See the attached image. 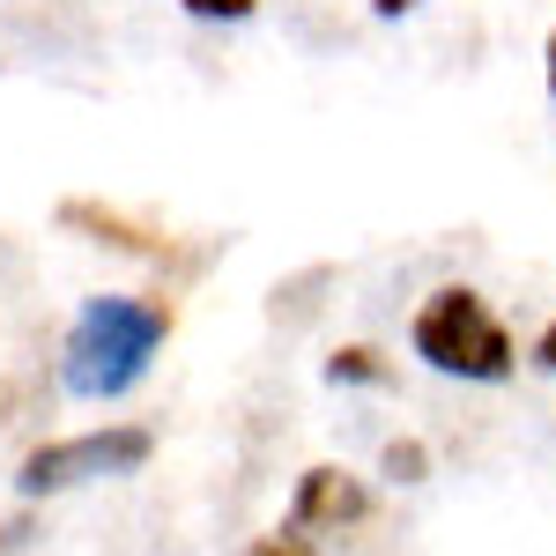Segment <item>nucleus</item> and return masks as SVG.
Returning a JSON list of instances; mask_svg holds the SVG:
<instances>
[{
    "label": "nucleus",
    "instance_id": "obj_3",
    "mask_svg": "<svg viewBox=\"0 0 556 556\" xmlns=\"http://www.w3.org/2000/svg\"><path fill=\"white\" fill-rule=\"evenodd\" d=\"M149 460H156V430L149 424H97V430H75V438H45L15 468V497H67V490H89V482L141 475Z\"/></svg>",
    "mask_w": 556,
    "mask_h": 556
},
{
    "label": "nucleus",
    "instance_id": "obj_6",
    "mask_svg": "<svg viewBox=\"0 0 556 556\" xmlns=\"http://www.w3.org/2000/svg\"><path fill=\"white\" fill-rule=\"evenodd\" d=\"M327 386H393V356L371 342H342V349H327Z\"/></svg>",
    "mask_w": 556,
    "mask_h": 556
},
{
    "label": "nucleus",
    "instance_id": "obj_12",
    "mask_svg": "<svg viewBox=\"0 0 556 556\" xmlns=\"http://www.w3.org/2000/svg\"><path fill=\"white\" fill-rule=\"evenodd\" d=\"M542 83H549V97H556V30H549V45H542Z\"/></svg>",
    "mask_w": 556,
    "mask_h": 556
},
{
    "label": "nucleus",
    "instance_id": "obj_10",
    "mask_svg": "<svg viewBox=\"0 0 556 556\" xmlns=\"http://www.w3.org/2000/svg\"><path fill=\"white\" fill-rule=\"evenodd\" d=\"M534 364H542V371H549V379H556V319H549V327H542V334H534Z\"/></svg>",
    "mask_w": 556,
    "mask_h": 556
},
{
    "label": "nucleus",
    "instance_id": "obj_5",
    "mask_svg": "<svg viewBox=\"0 0 556 556\" xmlns=\"http://www.w3.org/2000/svg\"><path fill=\"white\" fill-rule=\"evenodd\" d=\"M60 223L67 230H89L97 245H112V253H127V260H172L178 253L156 223H134L127 208H104V201H60Z\"/></svg>",
    "mask_w": 556,
    "mask_h": 556
},
{
    "label": "nucleus",
    "instance_id": "obj_7",
    "mask_svg": "<svg viewBox=\"0 0 556 556\" xmlns=\"http://www.w3.org/2000/svg\"><path fill=\"white\" fill-rule=\"evenodd\" d=\"M379 475H386V482H401V490H416V482H430V445H424V438H386Z\"/></svg>",
    "mask_w": 556,
    "mask_h": 556
},
{
    "label": "nucleus",
    "instance_id": "obj_11",
    "mask_svg": "<svg viewBox=\"0 0 556 556\" xmlns=\"http://www.w3.org/2000/svg\"><path fill=\"white\" fill-rule=\"evenodd\" d=\"M416 8H424V0H371V15H379V23H401V15H416Z\"/></svg>",
    "mask_w": 556,
    "mask_h": 556
},
{
    "label": "nucleus",
    "instance_id": "obj_2",
    "mask_svg": "<svg viewBox=\"0 0 556 556\" xmlns=\"http://www.w3.org/2000/svg\"><path fill=\"white\" fill-rule=\"evenodd\" d=\"M408 356L438 371V379H460V386H505L519 371V342L513 327L497 319V304L468 290V282H438L416 319H408Z\"/></svg>",
    "mask_w": 556,
    "mask_h": 556
},
{
    "label": "nucleus",
    "instance_id": "obj_1",
    "mask_svg": "<svg viewBox=\"0 0 556 556\" xmlns=\"http://www.w3.org/2000/svg\"><path fill=\"white\" fill-rule=\"evenodd\" d=\"M172 342V304L164 298H89L60 342V386L75 401H119L134 386L149 379L156 349Z\"/></svg>",
    "mask_w": 556,
    "mask_h": 556
},
{
    "label": "nucleus",
    "instance_id": "obj_4",
    "mask_svg": "<svg viewBox=\"0 0 556 556\" xmlns=\"http://www.w3.org/2000/svg\"><path fill=\"white\" fill-rule=\"evenodd\" d=\"M379 513V490L364 482V475H349V468H304L298 475V490H290V534H349V527H364V519Z\"/></svg>",
    "mask_w": 556,
    "mask_h": 556
},
{
    "label": "nucleus",
    "instance_id": "obj_8",
    "mask_svg": "<svg viewBox=\"0 0 556 556\" xmlns=\"http://www.w3.org/2000/svg\"><path fill=\"white\" fill-rule=\"evenodd\" d=\"M193 23H253L260 15V0H178Z\"/></svg>",
    "mask_w": 556,
    "mask_h": 556
},
{
    "label": "nucleus",
    "instance_id": "obj_9",
    "mask_svg": "<svg viewBox=\"0 0 556 556\" xmlns=\"http://www.w3.org/2000/svg\"><path fill=\"white\" fill-rule=\"evenodd\" d=\"M245 556H312V542L282 527V534H260V542H253V549H245Z\"/></svg>",
    "mask_w": 556,
    "mask_h": 556
}]
</instances>
